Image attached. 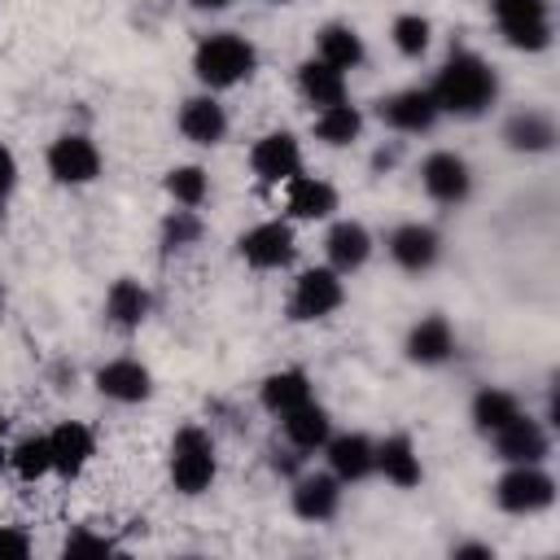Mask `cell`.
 Here are the masks:
<instances>
[{
	"instance_id": "1",
	"label": "cell",
	"mask_w": 560,
	"mask_h": 560,
	"mask_svg": "<svg viewBox=\"0 0 560 560\" xmlns=\"http://www.w3.org/2000/svg\"><path fill=\"white\" fill-rule=\"evenodd\" d=\"M429 92L438 101V114L481 118L499 101V70L472 48H451V57L438 66Z\"/></svg>"
},
{
	"instance_id": "2",
	"label": "cell",
	"mask_w": 560,
	"mask_h": 560,
	"mask_svg": "<svg viewBox=\"0 0 560 560\" xmlns=\"http://www.w3.org/2000/svg\"><path fill=\"white\" fill-rule=\"evenodd\" d=\"M254 70H258V48L236 31H210L192 48V74L206 92H228L245 83Z\"/></svg>"
},
{
	"instance_id": "3",
	"label": "cell",
	"mask_w": 560,
	"mask_h": 560,
	"mask_svg": "<svg viewBox=\"0 0 560 560\" xmlns=\"http://www.w3.org/2000/svg\"><path fill=\"white\" fill-rule=\"evenodd\" d=\"M166 472H171V486L184 494V499H197L214 486L219 477V446H214V433L206 424H179L175 438H171V455H166Z\"/></svg>"
},
{
	"instance_id": "4",
	"label": "cell",
	"mask_w": 560,
	"mask_h": 560,
	"mask_svg": "<svg viewBox=\"0 0 560 560\" xmlns=\"http://www.w3.org/2000/svg\"><path fill=\"white\" fill-rule=\"evenodd\" d=\"M341 302H346V280L324 262V267L298 271L284 311H289L293 324H319V319H328L332 311H341Z\"/></svg>"
},
{
	"instance_id": "5",
	"label": "cell",
	"mask_w": 560,
	"mask_h": 560,
	"mask_svg": "<svg viewBox=\"0 0 560 560\" xmlns=\"http://www.w3.org/2000/svg\"><path fill=\"white\" fill-rule=\"evenodd\" d=\"M494 503L508 516H534L556 503V477L542 464H508L494 481Z\"/></svg>"
},
{
	"instance_id": "6",
	"label": "cell",
	"mask_w": 560,
	"mask_h": 560,
	"mask_svg": "<svg viewBox=\"0 0 560 560\" xmlns=\"http://www.w3.org/2000/svg\"><path fill=\"white\" fill-rule=\"evenodd\" d=\"M499 35L516 52H542L551 48V4L547 0H490Z\"/></svg>"
},
{
	"instance_id": "7",
	"label": "cell",
	"mask_w": 560,
	"mask_h": 560,
	"mask_svg": "<svg viewBox=\"0 0 560 560\" xmlns=\"http://www.w3.org/2000/svg\"><path fill=\"white\" fill-rule=\"evenodd\" d=\"M236 254L254 271H284L298 258V236L289 219H262L236 236Z\"/></svg>"
},
{
	"instance_id": "8",
	"label": "cell",
	"mask_w": 560,
	"mask_h": 560,
	"mask_svg": "<svg viewBox=\"0 0 560 560\" xmlns=\"http://www.w3.org/2000/svg\"><path fill=\"white\" fill-rule=\"evenodd\" d=\"M48 175L66 188H83V184H96L101 179V149L92 136L83 131H66L48 144Z\"/></svg>"
},
{
	"instance_id": "9",
	"label": "cell",
	"mask_w": 560,
	"mask_h": 560,
	"mask_svg": "<svg viewBox=\"0 0 560 560\" xmlns=\"http://www.w3.org/2000/svg\"><path fill=\"white\" fill-rule=\"evenodd\" d=\"M420 188L438 206H464L472 197V166H468V158H459L455 149H433L420 162Z\"/></svg>"
},
{
	"instance_id": "10",
	"label": "cell",
	"mask_w": 560,
	"mask_h": 560,
	"mask_svg": "<svg viewBox=\"0 0 560 560\" xmlns=\"http://www.w3.org/2000/svg\"><path fill=\"white\" fill-rule=\"evenodd\" d=\"M490 442H494V459H503V464H542L551 455L547 420H538L529 411H516L503 429L490 433Z\"/></svg>"
},
{
	"instance_id": "11",
	"label": "cell",
	"mask_w": 560,
	"mask_h": 560,
	"mask_svg": "<svg viewBox=\"0 0 560 560\" xmlns=\"http://www.w3.org/2000/svg\"><path fill=\"white\" fill-rule=\"evenodd\" d=\"M376 118L398 136H424V131H433V122L442 114H438V101L429 88H398L376 101Z\"/></svg>"
},
{
	"instance_id": "12",
	"label": "cell",
	"mask_w": 560,
	"mask_h": 560,
	"mask_svg": "<svg viewBox=\"0 0 560 560\" xmlns=\"http://www.w3.org/2000/svg\"><path fill=\"white\" fill-rule=\"evenodd\" d=\"M385 249H389L394 267H402L407 276H424V271H433L438 258H442V232H438L433 223L411 219V223H398V228L385 236Z\"/></svg>"
},
{
	"instance_id": "13",
	"label": "cell",
	"mask_w": 560,
	"mask_h": 560,
	"mask_svg": "<svg viewBox=\"0 0 560 560\" xmlns=\"http://www.w3.org/2000/svg\"><path fill=\"white\" fill-rule=\"evenodd\" d=\"M341 494H346V486L332 472H298L293 490H289V508H293L298 521L324 525L341 512Z\"/></svg>"
},
{
	"instance_id": "14",
	"label": "cell",
	"mask_w": 560,
	"mask_h": 560,
	"mask_svg": "<svg viewBox=\"0 0 560 560\" xmlns=\"http://www.w3.org/2000/svg\"><path fill=\"white\" fill-rule=\"evenodd\" d=\"M249 171L267 188L293 179L302 171V144H298V136L293 131H267V136H258L254 149H249Z\"/></svg>"
},
{
	"instance_id": "15",
	"label": "cell",
	"mask_w": 560,
	"mask_h": 560,
	"mask_svg": "<svg viewBox=\"0 0 560 560\" xmlns=\"http://www.w3.org/2000/svg\"><path fill=\"white\" fill-rule=\"evenodd\" d=\"M175 127H179V136H184L188 144L214 149V144L228 140V127H232V122H228V109L214 101V92H197V96H188V101L179 105Z\"/></svg>"
},
{
	"instance_id": "16",
	"label": "cell",
	"mask_w": 560,
	"mask_h": 560,
	"mask_svg": "<svg viewBox=\"0 0 560 560\" xmlns=\"http://www.w3.org/2000/svg\"><path fill=\"white\" fill-rule=\"evenodd\" d=\"M92 385H96V394H101V398L131 407V402H144V398L153 394V372H149L140 359L122 354V359L101 363V368H96V376H92Z\"/></svg>"
},
{
	"instance_id": "17",
	"label": "cell",
	"mask_w": 560,
	"mask_h": 560,
	"mask_svg": "<svg viewBox=\"0 0 560 560\" xmlns=\"http://www.w3.org/2000/svg\"><path fill=\"white\" fill-rule=\"evenodd\" d=\"M324 459L341 486H359L376 472V442L368 433H332L324 442Z\"/></svg>"
},
{
	"instance_id": "18",
	"label": "cell",
	"mask_w": 560,
	"mask_h": 560,
	"mask_svg": "<svg viewBox=\"0 0 560 560\" xmlns=\"http://www.w3.org/2000/svg\"><path fill=\"white\" fill-rule=\"evenodd\" d=\"M407 359L416 368H442L451 354H455V328L446 315H420L411 328H407V341H402Z\"/></svg>"
},
{
	"instance_id": "19",
	"label": "cell",
	"mask_w": 560,
	"mask_h": 560,
	"mask_svg": "<svg viewBox=\"0 0 560 560\" xmlns=\"http://www.w3.org/2000/svg\"><path fill=\"white\" fill-rule=\"evenodd\" d=\"M48 451H52V472L57 477H79L92 455H96V433L83 424V420H61L52 433H48Z\"/></svg>"
},
{
	"instance_id": "20",
	"label": "cell",
	"mask_w": 560,
	"mask_h": 560,
	"mask_svg": "<svg viewBox=\"0 0 560 560\" xmlns=\"http://www.w3.org/2000/svg\"><path fill=\"white\" fill-rule=\"evenodd\" d=\"M284 210H289V219H298V223H319V219H332V210H337V188L328 184V179H319V175H293V179H284Z\"/></svg>"
},
{
	"instance_id": "21",
	"label": "cell",
	"mask_w": 560,
	"mask_h": 560,
	"mask_svg": "<svg viewBox=\"0 0 560 560\" xmlns=\"http://www.w3.org/2000/svg\"><path fill=\"white\" fill-rule=\"evenodd\" d=\"M324 258L337 276H354L372 258V232L359 219H337L324 236Z\"/></svg>"
},
{
	"instance_id": "22",
	"label": "cell",
	"mask_w": 560,
	"mask_h": 560,
	"mask_svg": "<svg viewBox=\"0 0 560 560\" xmlns=\"http://www.w3.org/2000/svg\"><path fill=\"white\" fill-rule=\"evenodd\" d=\"M376 472L398 490H416L424 481V464H420L411 433H385L376 442Z\"/></svg>"
},
{
	"instance_id": "23",
	"label": "cell",
	"mask_w": 560,
	"mask_h": 560,
	"mask_svg": "<svg viewBox=\"0 0 560 560\" xmlns=\"http://www.w3.org/2000/svg\"><path fill=\"white\" fill-rule=\"evenodd\" d=\"M280 433H284V442H289L293 451L315 455V451H324V442L332 438V416H328L324 402L306 398L302 407H293V411L280 416Z\"/></svg>"
},
{
	"instance_id": "24",
	"label": "cell",
	"mask_w": 560,
	"mask_h": 560,
	"mask_svg": "<svg viewBox=\"0 0 560 560\" xmlns=\"http://www.w3.org/2000/svg\"><path fill=\"white\" fill-rule=\"evenodd\" d=\"M315 57L346 74V70H359L368 61V44L350 22H328L315 31Z\"/></svg>"
},
{
	"instance_id": "25",
	"label": "cell",
	"mask_w": 560,
	"mask_h": 560,
	"mask_svg": "<svg viewBox=\"0 0 560 560\" xmlns=\"http://www.w3.org/2000/svg\"><path fill=\"white\" fill-rule=\"evenodd\" d=\"M556 118L542 114V109H516L508 122H503V144L512 153H551L556 149Z\"/></svg>"
},
{
	"instance_id": "26",
	"label": "cell",
	"mask_w": 560,
	"mask_h": 560,
	"mask_svg": "<svg viewBox=\"0 0 560 560\" xmlns=\"http://www.w3.org/2000/svg\"><path fill=\"white\" fill-rule=\"evenodd\" d=\"M149 306H153L149 289H144L140 280H131V276H118V280L109 284V293H105V319H109L118 332H136V328L149 319Z\"/></svg>"
},
{
	"instance_id": "27",
	"label": "cell",
	"mask_w": 560,
	"mask_h": 560,
	"mask_svg": "<svg viewBox=\"0 0 560 560\" xmlns=\"http://www.w3.org/2000/svg\"><path fill=\"white\" fill-rule=\"evenodd\" d=\"M306 398H315V389H311V376H306L302 368H280V372L262 376V385H258V402H262V411H271L276 420H280L284 411L302 407Z\"/></svg>"
},
{
	"instance_id": "28",
	"label": "cell",
	"mask_w": 560,
	"mask_h": 560,
	"mask_svg": "<svg viewBox=\"0 0 560 560\" xmlns=\"http://www.w3.org/2000/svg\"><path fill=\"white\" fill-rule=\"evenodd\" d=\"M311 131H315L319 144H328V149H346V144H354V140L363 136V114H359V105L337 101V105L315 109Z\"/></svg>"
},
{
	"instance_id": "29",
	"label": "cell",
	"mask_w": 560,
	"mask_h": 560,
	"mask_svg": "<svg viewBox=\"0 0 560 560\" xmlns=\"http://www.w3.org/2000/svg\"><path fill=\"white\" fill-rule=\"evenodd\" d=\"M516 411H521V398L512 389H503V385H481L472 394V402H468V420H472V429L481 438H490L494 429H503Z\"/></svg>"
},
{
	"instance_id": "30",
	"label": "cell",
	"mask_w": 560,
	"mask_h": 560,
	"mask_svg": "<svg viewBox=\"0 0 560 560\" xmlns=\"http://www.w3.org/2000/svg\"><path fill=\"white\" fill-rule=\"evenodd\" d=\"M298 92H302L315 109L337 105V101H346V74L332 70L328 61H319V57H306V61L298 66Z\"/></svg>"
},
{
	"instance_id": "31",
	"label": "cell",
	"mask_w": 560,
	"mask_h": 560,
	"mask_svg": "<svg viewBox=\"0 0 560 560\" xmlns=\"http://www.w3.org/2000/svg\"><path fill=\"white\" fill-rule=\"evenodd\" d=\"M162 188H166V197H171L175 206H188V210H197V206L210 197V175H206V166H197V162H184V166H171V171H166Z\"/></svg>"
},
{
	"instance_id": "32",
	"label": "cell",
	"mask_w": 560,
	"mask_h": 560,
	"mask_svg": "<svg viewBox=\"0 0 560 560\" xmlns=\"http://www.w3.org/2000/svg\"><path fill=\"white\" fill-rule=\"evenodd\" d=\"M9 468L22 477V481H39L52 472V451H48V433H31L22 438L13 451H9Z\"/></svg>"
},
{
	"instance_id": "33",
	"label": "cell",
	"mask_w": 560,
	"mask_h": 560,
	"mask_svg": "<svg viewBox=\"0 0 560 560\" xmlns=\"http://www.w3.org/2000/svg\"><path fill=\"white\" fill-rule=\"evenodd\" d=\"M389 39H394V48L402 57H424L429 44H433V22L424 13H398L389 22Z\"/></svg>"
},
{
	"instance_id": "34",
	"label": "cell",
	"mask_w": 560,
	"mask_h": 560,
	"mask_svg": "<svg viewBox=\"0 0 560 560\" xmlns=\"http://www.w3.org/2000/svg\"><path fill=\"white\" fill-rule=\"evenodd\" d=\"M158 241H162V254H179V249H192V245L201 241V214H197V210H188V206L171 210V214L162 219V232H158Z\"/></svg>"
},
{
	"instance_id": "35",
	"label": "cell",
	"mask_w": 560,
	"mask_h": 560,
	"mask_svg": "<svg viewBox=\"0 0 560 560\" xmlns=\"http://www.w3.org/2000/svg\"><path fill=\"white\" fill-rule=\"evenodd\" d=\"M61 551L66 556H114V538H105L96 529H74V534H66Z\"/></svg>"
},
{
	"instance_id": "36",
	"label": "cell",
	"mask_w": 560,
	"mask_h": 560,
	"mask_svg": "<svg viewBox=\"0 0 560 560\" xmlns=\"http://www.w3.org/2000/svg\"><path fill=\"white\" fill-rule=\"evenodd\" d=\"M31 556V538L18 525H0V560H26Z\"/></svg>"
},
{
	"instance_id": "37",
	"label": "cell",
	"mask_w": 560,
	"mask_h": 560,
	"mask_svg": "<svg viewBox=\"0 0 560 560\" xmlns=\"http://www.w3.org/2000/svg\"><path fill=\"white\" fill-rule=\"evenodd\" d=\"M13 188H18V158H13L9 144H0V201H4Z\"/></svg>"
},
{
	"instance_id": "38",
	"label": "cell",
	"mask_w": 560,
	"mask_h": 560,
	"mask_svg": "<svg viewBox=\"0 0 560 560\" xmlns=\"http://www.w3.org/2000/svg\"><path fill=\"white\" fill-rule=\"evenodd\" d=\"M451 556L455 560H494V547L490 542H459V547H451Z\"/></svg>"
},
{
	"instance_id": "39",
	"label": "cell",
	"mask_w": 560,
	"mask_h": 560,
	"mask_svg": "<svg viewBox=\"0 0 560 560\" xmlns=\"http://www.w3.org/2000/svg\"><path fill=\"white\" fill-rule=\"evenodd\" d=\"M188 4H192V9H210V13H214V9H228V4H236V0H188Z\"/></svg>"
},
{
	"instance_id": "40",
	"label": "cell",
	"mask_w": 560,
	"mask_h": 560,
	"mask_svg": "<svg viewBox=\"0 0 560 560\" xmlns=\"http://www.w3.org/2000/svg\"><path fill=\"white\" fill-rule=\"evenodd\" d=\"M4 464H9V451H4V442H0V468H4Z\"/></svg>"
},
{
	"instance_id": "41",
	"label": "cell",
	"mask_w": 560,
	"mask_h": 560,
	"mask_svg": "<svg viewBox=\"0 0 560 560\" xmlns=\"http://www.w3.org/2000/svg\"><path fill=\"white\" fill-rule=\"evenodd\" d=\"M4 429H9V420H4V411H0V442H4Z\"/></svg>"
},
{
	"instance_id": "42",
	"label": "cell",
	"mask_w": 560,
	"mask_h": 560,
	"mask_svg": "<svg viewBox=\"0 0 560 560\" xmlns=\"http://www.w3.org/2000/svg\"><path fill=\"white\" fill-rule=\"evenodd\" d=\"M0 319H4V289H0Z\"/></svg>"
},
{
	"instance_id": "43",
	"label": "cell",
	"mask_w": 560,
	"mask_h": 560,
	"mask_svg": "<svg viewBox=\"0 0 560 560\" xmlns=\"http://www.w3.org/2000/svg\"><path fill=\"white\" fill-rule=\"evenodd\" d=\"M271 4H289V0H271Z\"/></svg>"
}]
</instances>
